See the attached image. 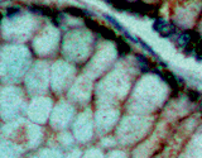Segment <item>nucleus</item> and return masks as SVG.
Wrapping results in <instances>:
<instances>
[{
  "label": "nucleus",
  "instance_id": "obj_1",
  "mask_svg": "<svg viewBox=\"0 0 202 158\" xmlns=\"http://www.w3.org/2000/svg\"><path fill=\"white\" fill-rule=\"evenodd\" d=\"M153 29L161 35L163 38H169L176 33V26L173 23H168L164 19L161 18H157V19L153 22Z\"/></svg>",
  "mask_w": 202,
  "mask_h": 158
},
{
  "label": "nucleus",
  "instance_id": "obj_2",
  "mask_svg": "<svg viewBox=\"0 0 202 158\" xmlns=\"http://www.w3.org/2000/svg\"><path fill=\"white\" fill-rule=\"evenodd\" d=\"M154 72H155V74H158L164 81H166V82L169 85L170 87H172V90L174 91L176 94L178 93V84H179V81H178V78H177V77L172 74V72H168V71L161 72L159 70H154Z\"/></svg>",
  "mask_w": 202,
  "mask_h": 158
},
{
  "label": "nucleus",
  "instance_id": "obj_3",
  "mask_svg": "<svg viewBox=\"0 0 202 158\" xmlns=\"http://www.w3.org/2000/svg\"><path fill=\"white\" fill-rule=\"evenodd\" d=\"M106 2L114 7L115 9H118L120 11H130L133 10V4L126 2V0H106Z\"/></svg>",
  "mask_w": 202,
  "mask_h": 158
},
{
  "label": "nucleus",
  "instance_id": "obj_4",
  "mask_svg": "<svg viewBox=\"0 0 202 158\" xmlns=\"http://www.w3.org/2000/svg\"><path fill=\"white\" fill-rule=\"evenodd\" d=\"M63 11H65V13H67V14L73 15V17H85V15L90 17V15H94L91 11H89L86 9L77 8V7H67V8L63 9Z\"/></svg>",
  "mask_w": 202,
  "mask_h": 158
},
{
  "label": "nucleus",
  "instance_id": "obj_5",
  "mask_svg": "<svg viewBox=\"0 0 202 158\" xmlns=\"http://www.w3.org/2000/svg\"><path fill=\"white\" fill-rule=\"evenodd\" d=\"M116 50H118L119 56H125L130 52V47L123 38H118L116 39Z\"/></svg>",
  "mask_w": 202,
  "mask_h": 158
},
{
  "label": "nucleus",
  "instance_id": "obj_6",
  "mask_svg": "<svg viewBox=\"0 0 202 158\" xmlns=\"http://www.w3.org/2000/svg\"><path fill=\"white\" fill-rule=\"evenodd\" d=\"M104 18H105V19H106V20H109L110 23H111V24H113V26H114V27H115L116 29H119V30H121V32H123V33H124L125 35H126L128 33H129V32H128V30H126V29H125V28H124L123 26H121V24H120V23H119L118 20H116V19H115V18H114V17H111V15H109V14H105V15H104Z\"/></svg>",
  "mask_w": 202,
  "mask_h": 158
},
{
  "label": "nucleus",
  "instance_id": "obj_7",
  "mask_svg": "<svg viewBox=\"0 0 202 158\" xmlns=\"http://www.w3.org/2000/svg\"><path fill=\"white\" fill-rule=\"evenodd\" d=\"M19 13H20V8L19 7H9V8L5 9L4 15L8 17V18H13L14 15L19 14Z\"/></svg>",
  "mask_w": 202,
  "mask_h": 158
},
{
  "label": "nucleus",
  "instance_id": "obj_8",
  "mask_svg": "<svg viewBox=\"0 0 202 158\" xmlns=\"http://www.w3.org/2000/svg\"><path fill=\"white\" fill-rule=\"evenodd\" d=\"M201 98V94L198 93V91H196V90H191V91H188V99L196 102V101H198Z\"/></svg>",
  "mask_w": 202,
  "mask_h": 158
},
{
  "label": "nucleus",
  "instance_id": "obj_9",
  "mask_svg": "<svg viewBox=\"0 0 202 158\" xmlns=\"http://www.w3.org/2000/svg\"><path fill=\"white\" fill-rule=\"evenodd\" d=\"M138 43H139L140 46H142V47L144 48V50H145V51H148L149 53H152V56H154V57H157V53L154 52V50H153V48H152L150 46H148V44H146V43H145V42H144V41H138Z\"/></svg>",
  "mask_w": 202,
  "mask_h": 158
},
{
  "label": "nucleus",
  "instance_id": "obj_10",
  "mask_svg": "<svg viewBox=\"0 0 202 158\" xmlns=\"http://www.w3.org/2000/svg\"><path fill=\"white\" fill-rule=\"evenodd\" d=\"M137 59H138V65H148V66H150V62L148 61V58H146L145 56H143V54H138Z\"/></svg>",
  "mask_w": 202,
  "mask_h": 158
},
{
  "label": "nucleus",
  "instance_id": "obj_11",
  "mask_svg": "<svg viewBox=\"0 0 202 158\" xmlns=\"http://www.w3.org/2000/svg\"><path fill=\"white\" fill-rule=\"evenodd\" d=\"M4 2H5V0H4Z\"/></svg>",
  "mask_w": 202,
  "mask_h": 158
}]
</instances>
